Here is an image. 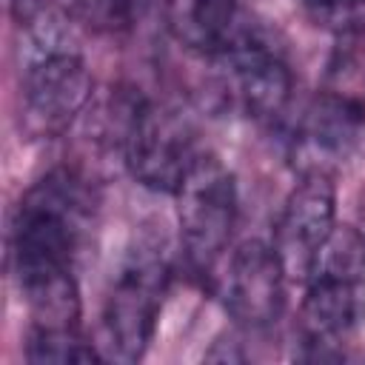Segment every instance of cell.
I'll return each mask as SVG.
<instances>
[{
    "mask_svg": "<svg viewBox=\"0 0 365 365\" xmlns=\"http://www.w3.org/2000/svg\"><path fill=\"white\" fill-rule=\"evenodd\" d=\"M305 9L325 23H339L342 31L356 29L362 20L359 14L365 11V0H302Z\"/></svg>",
    "mask_w": 365,
    "mask_h": 365,
    "instance_id": "cell-14",
    "label": "cell"
},
{
    "mask_svg": "<svg viewBox=\"0 0 365 365\" xmlns=\"http://www.w3.org/2000/svg\"><path fill=\"white\" fill-rule=\"evenodd\" d=\"M26 359L31 362H100L106 354L100 345L88 342L77 328H43L31 325L26 339Z\"/></svg>",
    "mask_w": 365,
    "mask_h": 365,
    "instance_id": "cell-12",
    "label": "cell"
},
{
    "mask_svg": "<svg viewBox=\"0 0 365 365\" xmlns=\"http://www.w3.org/2000/svg\"><path fill=\"white\" fill-rule=\"evenodd\" d=\"M336 228V185L334 174L308 171L299 174L297 185L282 202L274 222L271 245L291 282H305L317 254Z\"/></svg>",
    "mask_w": 365,
    "mask_h": 365,
    "instance_id": "cell-10",
    "label": "cell"
},
{
    "mask_svg": "<svg viewBox=\"0 0 365 365\" xmlns=\"http://www.w3.org/2000/svg\"><path fill=\"white\" fill-rule=\"evenodd\" d=\"M288 274L265 240H242L222 259L220 299L225 314L245 331L271 328L285 311Z\"/></svg>",
    "mask_w": 365,
    "mask_h": 365,
    "instance_id": "cell-9",
    "label": "cell"
},
{
    "mask_svg": "<svg viewBox=\"0 0 365 365\" xmlns=\"http://www.w3.org/2000/svg\"><path fill=\"white\" fill-rule=\"evenodd\" d=\"M365 148V103L342 91H322L305 103L291 128V160L299 174H336Z\"/></svg>",
    "mask_w": 365,
    "mask_h": 365,
    "instance_id": "cell-8",
    "label": "cell"
},
{
    "mask_svg": "<svg viewBox=\"0 0 365 365\" xmlns=\"http://www.w3.org/2000/svg\"><path fill=\"white\" fill-rule=\"evenodd\" d=\"M220 66V88L225 103L254 123H277L294 97V74L288 60L248 23L234 43L214 57Z\"/></svg>",
    "mask_w": 365,
    "mask_h": 365,
    "instance_id": "cell-7",
    "label": "cell"
},
{
    "mask_svg": "<svg viewBox=\"0 0 365 365\" xmlns=\"http://www.w3.org/2000/svg\"><path fill=\"white\" fill-rule=\"evenodd\" d=\"M299 308L302 336L314 359L342 356L334 345L354 336L365 322V234L336 225L305 277Z\"/></svg>",
    "mask_w": 365,
    "mask_h": 365,
    "instance_id": "cell-3",
    "label": "cell"
},
{
    "mask_svg": "<svg viewBox=\"0 0 365 365\" xmlns=\"http://www.w3.org/2000/svg\"><path fill=\"white\" fill-rule=\"evenodd\" d=\"M117 123V148L128 174L148 191L174 194L202 151L194 143L191 120L174 106L134 97L123 106Z\"/></svg>",
    "mask_w": 365,
    "mask_h": 365,
    "instance_id": "cell-5",
    "label": "cell"
},
{
    "mask_svg": "<svg viewBox=\"0 0 365 365\" xmlns=\"http://www.w3.org/2000/svg\"><path fill=\"white\" fill-rule=\"evenodd\" d=\"M242 26L240 0H168V29L194 54L220 57Z\"/></svg>",
    "mask_w": 365,
    "mask_h": 365,
    "instance_id": "cell-11",
    "label": "cell"
},
{
    "mask_svg": "<svg viewBox=\"0 0 365 365\" xmlns=\"http://www.w3.org/2000/svg\"><path fill=\"white\" fill-rule=\"evenodd\" d=\"M60 14L94 31L128 29L134 17V0H54Z\"/></svg>",
    "mask_w": 365,
    "mask_h": 365,
    "instance_id": "cell-13",
    "label": "cell"
},
{
    "mask_svg": "<svg viewBox=\"0 0 365 365\" xmlns=\"http://www.w3.org/2000/svg\"><path fill=\"white\" fill-rule=\"evenodd\" d=\"M168 265L154 251H134L117 271L100 314V351L106 359L137 362L157 331Z\"/></svg>",
    "mask_w": 365,
    "mask_h": 365,
    "instance_id": "cell-6",
    "label": "cell"
},
{
    "mask_svg": "<svg viewBox=\"0 0 365 365\" xmlns=\"http://www.w3.org/2000/svg\"><path fill=\"white\" fill-rule=\"evenodd\" d=\"M11 3H14V6H23V20L37 11V6H29V0H11Z\"/></svg>",
    "mask_w": 365,
    "mask_h": 365,
    "instance_id": "cell-15",
    "label": "cell"
},
{
    "mask_svg": "<svg viewBox=\"0 0 365 365\" xmlns=\"http://www.w3.org/2000/svg\"><path fill=\"white\" fill-rule=\"evenodd\" d=\"M20 66V114L34 137H60L91 103L94 80L74 40L40 11L26 20Z\"/></svg>",
    "mask_w": 365,
    "mask_h": 365,
    "instance_id": "cell-2",
    "label": "cell"
},
{
    "mask_svg": "<svg viewBox=\"0 0 365 365\" xmlns=\"http://www.w3.org/2000/svg\"><path fill=\"white\" fill-rule=\"evenodd\" d=\"M86 194L68 171H51L26 191L11 217L9 262L29 305L31 325L77 328L80 288L74 257Z\"/></svg>",
    "mask_w": 365,
    "mask_h": 365,
    "instance_id": "cell-1",
    "label": "cell"
},
{
    "mask_svg": "<svg viewBox=\"0 0 365 365\" xmlns=\"http://www.w3.org/2000/svg\"><path fill=\"white\" fill-rule=\"evenodd\" d=\"M177 200V228L188 265L197 274H211L231 251L240 194L231 168L211 151H200L180 185Z\"/></svg>",
    "mask_w": 365,
    "mask_h": 365,
    "instance_id": "cell-4",
    "label": "cell"
}]
</instances>
